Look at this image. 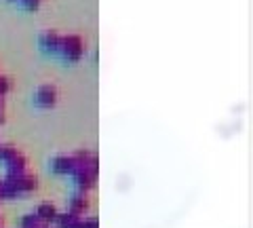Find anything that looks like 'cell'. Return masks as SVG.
<instances>
[{"label":"cell","mask_w":253,"mask_h":228,"mask_svg":"<svg viewBox=\"0 0 253 228\" xmlns=\"http://www.w3.org/2000/svg\"><path fill=\"white\" fill-rule=\"evenodd\" d=\"M59 51L63 53V57H66L68 61H78V59L83 57V53H84L83 38L76 36V34H70V36H66V38H61Z\"/></svg>","instance_id":"cell-1"},{"label":"cell","mask_w":253,"mask_h":228,"mask_svg":"<svg viewBox=\"0 0 253 228\" xmlns=\"http://www.w3.org/2000/svg\"><path fill=\"white\" fill-rule=\"evenodd\" d=\"M36 104L41 108H53L57 104V89L53 85H42L36 91Z\"/></svg>","instance_id":"cell-2"},{"label":"cell","mask_w":253,"mask_h":228,"mask_svg":"<svg viewBox=\"0 0 253 228\" xmlns=\"http://www.w3.org/2000/svg\"><path fill=\"white\" fill-rule=\"evenodd\" d=\"M74 180H76V186L81 188V192H86L91 190V188L95 186V180H97V176L91 174L89 169H74Z\"/></svg>","instance_id":"cell-3"},{"label":"cell","mask_w":253,"mask_h":228,"mask_svg":"<svg viewBox=\"0 0 253 228\" xmlns=\"http://www.w3.org/2000/svg\"><path fill=\"white\" fill-rule=\"evenodd\" d=\"M51 167L55 174H59V176H68V174H72L74 171V161H72V156H55L53 163H51Z\"/></svg>","instance_id":"cell-4"},{"label":"cell","mask_w":253,"mask_h":228,"mask_svg":"<svg viewBox=\"0 0 253 228\" xmlns=\"http://www.w3.org/2000/svg\"><path fill=\"white\" fill-rule=\"evenodd\" d=\"M26 165H28L26 156H23L21 152H17V154H15L11 161H6V174H9L11 178L26 174Z\"/></svg>","instance_id":"cell-5"},{"label":"cell","mask_w":253,"mask_h":228,"mask_svg":"<svg viewBox=\"0 0 253 228\" xmlns=\"http://www.w3.org/2000/svg\"><path fill=\"white\" fill-rule=\"evenodd\" d=\"M11 178V176H9ZM15 184H17V190L19 192H32L38 188V178L32 176V174H21V176H15Z\"/></svg>","instance_id":"cell-6"},{"label":"cell","mask_w":253,"mask_h":228,"mask_svg":"<svg viewBox=\"0 0 253 228\" xmlns=\"http://www.w3.org/2000/svg\"><path fill=\"white\" fill-rule=\"evenodd\" d=\"M70 211L76 216H84L89 211V199H86V192H78L70 199Z\"/></svg>","instance_id":"cell-7"},{"label":"cell","mask_w":253,"mask_h":228,"mask_svg":"<svg viewBox=\"0 0 253 228\" xmlns=\"http://www.w3.org/2000/svg\"><path fill=\"white\" fill-rule=\"evenodd\" d=\"M41 45L44 46L46 51L55 53V51H59V46H61V36H59L57 32H53V30H49V32H46V34H42V38H41Z\"/></svg>","instance_id":"cell-8"},{"label":"cell","mask_w":253,"mask_h":228,"mask_svg":"<svg viewBox=\"0 0 253 228\" xmlns=\"http://www.w3.org/2000/svg\"><path fill=\"white\" fill-rule=\"evenodd\" d=\"M57 224L59 228H81V216L72 214V211H66V214H57Z\"/></svg>","instance_id":"cell-9"},{"label":"cell","mask_w":253,"mask_h":228,"mask_svg":"<svg viewBox=\"0 0 253 228\" xmlns=\"http://www.w3.org/2000/svg\"><path fill=\"white\" fill-rule=\"evenodd\" d=\"M19 194L17 190V184H15L13 178H6L0 182V199H15Z\"/></svg>","instance_id":"cell-10"},{"label":"cell","mask_w":253,"mask_h":228,"mask_svg":"<svg viewBox=\"0 0 253 228\" xmlns=\"http://www.w3.org/2000/svg\"><path fill=\"white\" fill-rule=\"evenodd\" d=\"M36 216L42 220V222H53L55 218H57V207L53 205V203H41L36 209Z\"/></svg>","instance_id":"cell-11"},{"label":"cell","mask_w":253,"mask_h":228,"mask_svg":"<svg viewBox=\"0 0 253 228\" xmlns=\"http://www.w3.org/2000/svg\"><path fill=\"white\" fill-rule=\"evenodd\" d=\"M95 154H91L89 150H78L72 154V161H74V169H84L86 165H89V161L93 159Z\"/></svg>","instance_id":"cell-12"},{"label":"cell","mask_w":253,"mask_h":228,"mask_svg":"<svg viewBox=\"0 0 253 228\" xmlns=\"http://www.w3.org/2000/svg\"><path fill=\"white\" fill-rule=\"evenodd\" d=\"M17 152H19V150H17V148H15L13 144H0V161H4V163L11 161Z\"/></svg>","instance_id":"cell-13"},{"label":"cell","mask_w":253,"mask_h":228,"mask_svg":"<svg viewBox=\"0 0 253 228\" xmlns=\"http://www.w3.org/2000/svg\"><path fill=\"white\" fill-rule=\"evenodd\" d=\"M41 226V218L36 214H28L21 218V228H38Z\"/></svg>","instance_id":"cell-14"},{"label":"cell","mask_w":253,"mask_h":228,"mask_svg":"<svg viewBox=\"0 0 253 228\" xmlns=\"http://www.w3.org/2000/svg\"><path fill=\"white\" fill-rule=\"evenodd\" d=\"M81 228H99L97 218H84V220H81Z\"/></svg>","instance_id":"cell-15"},{"label":"cell","mask_w":253,"mask_h":228,"mask_svg":"<svg viewBox=\"0 0 253 228\" xmlns=\"http://www.w3.org/2000/svg\"><path fill=\"white\" fill-rule=\"evenodd\" d=\"M9 89H11V81L6 76H0V95L9 93Z\"/></svg>","instance_id":"cell-16"},{"label":"cell","mask_w":253,"mask_h":228,"mask_svg":"<svg viewBox=\"0 0 253 228\" xmlns=\"http://www.w3.org/2000/svg\"><path fill=\"white\" fill-rule=\"evenodd\" d=\"M21 2H23V6H26V9L36 11V9H38V4H41V0H21Z\"/></svg>","instance_id":"cell-17"},{"label":"cell","mask_w":253,"mask_h":228,"mask_svg":"<svg viewBox=\"0 0 253 228\" xmlns=\"http://www.w3.org/2000/svg\"><path fill=\"white\" fill-rule=\"evenodd\" d=\"M4 108V95H0V110Z\"/></svg>","instance_id":"cell-18"},{"label":"cell","mask_w":253,"mask_h":228,"mask_svg":"<svg viewBox=\"0 0 253 228\" xmlns=\"http://www.w3.org/2000/svg\"><path fill=\"white\" fill-rule=\"evenodd\" d=\"M4 123V114H2V110H0V125Z\"/></svg>","instance_id":"cell-19"},{"label":"cell","mask_w":253,"mask_h":228,"mask_svg":"<svg viewBox=\"0 0 253 228\" xmlns=\"http://www.w3.org/2000/svg\"><path fill=\"white\" fill-rule=\"evenodd\" d=\"M38 228H49V226H42V224H41V226H38Z\"/></svg>","instance_id":"cell-20"},{"label":"cell","mask_w":253,"mask_h":228,"mask_svg":"<svg viewBox=\"0 0 253 228\" xmlns=\"http://www.w3.org/2000/svg\"><path fill=\"white\" fill-rule=\"evenodd\" d=\"M0 226H2V220H0Z\"/></svg>","instance_id":"cell-21"}]
</instances>
